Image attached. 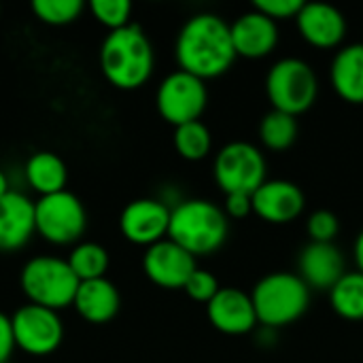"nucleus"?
<instances>
[{"label":"nucleus","instance_id":"14","mask_svg":"<svg viewBox=\"0 0 363 363\" xmlns=\"http://www.w3.org/2000/svg\"><path fill=\"white\" fill-rule=\"evenodd\" d=\"M253 213L274 225L291 223L304 211V194L291 181H266L253 196Z\"/></svg>","mask_w":363,"mask_h":363},{"label":"nucleus","instance_id":"8","mask_svg":"<svg viewBox=\"0 0 363 363\" xmlns=\"http://www.w3.org/2000/svg\"><path fill=\"white\" fill-rule=\"evenodd\" d=\"M215 181L221 191L253 196L266 183L264 153L251 143H230L215 157Z\"/></svg>","mask_w":363,"mask_h":363},{"label":"nucleus","instance_id":"36","mask_svg":"<svg viewBox=\"0 0 363 363\" xmlns=\"http://www.w3.org/2000/svg\"><path fill=\"white\" fill-rule=\"evenodd\" d=\"M362 45H363V43H362Z\"/></svg>","mask_w":363,"mask_h":363},{"label":"nucleus","instance_id":"23","mask_svg":"<svg viewBox=\"0 0 363 363\" xmlns=\"http://www.w3.org/2000/svg\"><path fill=\"white\" fill-rule=\"evenodd\" d=\"M68 266L74 272V277L83 281H96L104 279L108 270V253L98 242H79L68 255Z\"/></svg>","mask_w":363,"mask_h":363},{"label":"nucleus","instance_id":"32","mask_svg":"<svg viewBox=\"0 0 363 363\" xmlns=\"http://www.w3.org/2000/svg\"><path fill=\"white\" fill-rule=\"evenodd\" d=\"M13 351H15V336H13L11 317L0 313V363L11 362Z\"/></svg>","mask_w":363,"mask_h":363},{"label":"nucleus","instance_id":"21","mask_svg":"<svg viewBox=\"0 0 363 363\" xmlns=\"http://www.w3.org/2000/svg\"><path fill=\"white\" fill-rule=\"evenodd\" d=\"M23 174L28 185L40 194V198L64 191L68 183V168L64 160L51 151H38L30 155L23 166Z\"/></svg>","mask_w":363,"mask_h":363},{"label":"nucleus","instance_id":"7","mask_svg":"<svg viewBox=\"0 0 363 363\" xmlns=\"http://www.w3.org/2000/svg\"><path fill=\"white\" fill-rule=\"evenodd\" d=\"M36 234L55 247L79 245L87 230V213L83 202L68 189L43 196L34 202Z\"/></svg>","mask_w":363,"mask_h":363},{"label":"nucleus","instance_id":"6","mask_svg":"<svg viewBox=\"0 0 363 363\" xmlns=\"http://www.w3.org/2000/svg\"><path fill=\"white\" fill-rule=\"evenodd\" d=\"M266 94L272 111L298 117L315 104L319 81L308 62L300 57H283L268 70Z\"/></svg>","mask_w":363,"mask_h":363},{"label":"nucleus","instance_id":"31","mask_svg":"<svg viewBox=\"0 0 363 363\" xmlns=\"http://www.w3.org/2000/svg\"><path fill=\"white\" fill-rule=\"evenodd\" d=\"M225 215L232 219H242L253 213V200L249 194H228L225 196Z\"/></svg>","mask_w":363,"mask_h":363},{"label":"nucleus","instance_id":"20","mask_svg":"<svg viewBox=\"0 0 363 363\" xmlns=\"http://www.w3.org/2000/svg\"><path fill=\"white\" fill-rule=\"evenodd\" d=\"M334 91L349 104H363V45L342 47L330 68Z\"/></svg>","mask_w":363,"mask_h":363},{"label":"nucleus","instance_id":"19","mask_svg":"<svg viewBox=\"0 0 363 363\" xmlns=\"http://www.w3.org/2000/svg\"><path fill=\"white\" fill-rule=\"evenodd\" d=\"M119 291L106 277L96 281H83L72 302L77 315L91 325H104L113 321L119 313Z\"/></svg>","mask_w":363,"mask_h":363},{"label":"nucleus","instance_id":"24","mask_svg":"<svg viewBox=\"0 0 363 363\" xmlns=\"http://www.w3.org/2000/svg\"><path fill=\"white\" fill-rule=\"evenodd\" d=\"M259 138L270 151H285L298 138V117L281 111H270L259 123Z\"/></svg>","mask_w":363,"mask_h":363},{"label":"nucleus","instance_id":"10","mask_svg":"<svg viewBox=\"0 0 363 363\" xmlns=\"http://www.w3.org/2000/svg\"><path fill=\"white\" fill-rule=\"evenodd\" d=\"M15 347L28 355H51L64 340V325L55 311L23 304L11 315Z\"/></svg>","mask_w":363,"mask_h":363},{"label":"nucleus","instance_id":"15","mask_svg":"<svg viewBox=\"0 0 363 363\" xmlns=\"http://www.w3.org/2000/svg\"><path fill=\"white\" fill-rule=\"evenodd\" d=\"M296 23L302 38L317 49H334L345 40L347 34L345 15L325 2H304Z\"/></svg>","mask_w":363,"mask_h":363},{"label":"nucleus","instance_id":"13","mask_svg":"<svg viewBox=\"0 0 363 363\" xmlns=\"http://www.w3.org/2000/svg\"><path fill=\"white\" fill-rule=\"evenodd\" d=\"M206 315L211 325L228 336L249 334L259 323L251 296L236 287H221L206 304Z\"/></svg>","mask_w":363,"mask_h":363},{"label":"nucleus","instance_id":"11","mask_svg":"<svg viewBox=\"0 0 363 363\" xmlns=\"http://www.w3.org/2000/svg\"><path fill=\"white\" fill-rule=\"evenodd\" d=\"M170 206L164 200L140 198L130 202L119 217V230L123 238L132 245L153 247L168 238L170 228Z\"/></svg>","mask_w":363,"mask_h":363},{"label":"nucleus","instance_id":"4","mask_svg":"<svg viewBox=\"0 0 363 363\" xmlns=\"http://www.w3.org/2000/svg\"><path fill=\"white\" fill-rule=\"evenodd\" d=\"M257 321L268 330L296 323L311 304V289L294 272H272L264 277L251 294Z\"/></svg>","mask_w":363,"mask_h":363},{"label":"nucleus","instance_id":"29","mask_svg":"<svg viewBox=\"0 0 363 363\" xmlns=\"http://www.w3.org/2000/svg\"><path fill=\"white\" fill-rule=\"evenodd\" d=\"M185 294L191 298V300H196V302H202V304H208L217 294H219V283H217V279L211 274V272H206V270H196L191 277H189V281L185 283Z\"/></svg>","mask_w":363,"mask_h":363},{"label":"nucleus","instance_id":"27","mask_svg":"<svg viewBox=\"0 0 363 363\" xmlns=\"http://www.w3.org/2000/svg\"><path fill=\"white\" fill-rule=\"evenodd\" d=\"M89 11L96 17V21L106 26L111 32L130 26L132 4L128 0H91Z\"/></svg>","mask_w":363,"mask_h":363},{"label":"nucleus","instance_id":"22","mask_svg":"<svg viewBox=\"0 0 363 363\" xmlns=\"http://www.w3.org/2000/svg\"><path fill=\"white\" fill-rule=\"evenodd\" d=\"M330 302L336 315L347 321H363V274L347 272L332 289Z\"/></svg>","mask_w":363,"mask_h":363},{"label":"nucleus","instance_id":"34","mask_svg":"<svg viewBox=\"0 0 363 363\" xmlns=\"http://www.w3.org/2000/svg\"><path fill=\"white\" fill-rule=\"evenodd\" d=\"M9 191H11V187H9V179H6L4 170H0V198H2V196H6Z\"/></svg>","mask_w":363,"mask_h":363},{"label":"nucleus","instance_id":"26","mask_svg":"<svg viewBox=\"0 0 363 363\" xmlns=\"http://www.w3.org/2000/svg\"><path fill=\"white\" fill-rule=\"evenodd\" d=\"M32 11L43 23L66 26L81 15L83 2L81 0H34Z\"/></svg>","mask_w":363,"mask_h":363},{"label":"nucleus","instance_id":"28","mask_svg":"<svg viewBox=\"0 0 363 363\" xmlns=\"http://www.w3.org/2000/svg\"><path fill=\"white\" fill-rule=\"evenodd\" d=\"M338 230H340L338 217L330 211H317L306 221V232L311 236V242H334Z\"/></svg>","mask_w":363,"mask_h":363},{"label":"nucleus","instance_id":"5","mask_svg":"<svg viewBox=\"0 0 363 363\" xmlns=\"http://www.w3.org/2000/svg\"><path fill=\"white\" fill-rule=\"evenodd\" d=\"M19 285L30 304L57 313L66 306H72L81 281L74 277L66 259L36 255L21 268Z\"/></svg>","mask_w":363,"mask_h":363},{"label":"nucleus","instance_id":"16","mask_svg":"<svg viewBox=\"0 0 363 363\" xmlns=\"http://www.w3.org/2000/svg\"><path fill=\"white\" fill-rule=\"evenodd\" d=\"M230 32L236 57L259 60L270 55L279 45V23L255 9L242 13L230 26Z\"/></svg>","mask_w":363,"mask_h":363},{"label":"nucleus","instance_id":"1","mask_svg":"<svg viewBox=\"0 0 363 363\" xmlns=\"http://www.w3.org/2000/svg\"><path fill=\"white\" fill-rule=\"evenodd\" d=\"M174 55L179 70L202 81L225 74L236 60L230 23L215 13L189 17L177 36Z\"/></svg>","mask_w":363,"mask_h":363},{"label":"nucleus","instance_id":"17","mask_svg":"<svg viewBox=\"0 0 363 363\" xmlns=\"http://www.w3.org/2000/svg\"><path fill=\"white\" fill-rule=\"evenodd\" d=\"M300 279L308 289L330 291L345 274V257L334 242H308L300 253Z\"/></svg>","mask_w":363,"mask_h":363},{"label":"nucleus","instance_id":"35","mask_svg":"<svg viewBox=\"0 0 363 363\" xmlns=\"http://www.w3.org/2000/svg\"><path fill=\"white\" fill-rule=\"evenodd\" d=\"M9 363H11V362H9Z\"/></svg>","mask_w":363,"mask_h":363},{"label":"nucleus","instance_id":"18","mask_svg":"<svg viewBox=\"0 0 363 363\" xmlns=\"http://www.w3.org/2000/svg\"><path fill=\"white\" fill-rule=\"evenodd\" d=\"M36 234L34 202L21 191L0 198V251H19Z\"/></svg>","mask_w":363,"mask_h":363},{"label":"nucleus","instance_id":"30","mask_svg":"<svg viewBox=\"0 0 363 363\" xmlns=\"http://www.w3.org/2000/svg\"><path fill=\"white\" fill-rule=\"evenodd\" d=\"M302 4H304L302 0H255L253 9L264 13L272 21H283V19H296Z\"/></svg>","mask_w":363,"mask_h":363},{"label":"nucleus","instance_id":"12","mask_svg":"<svg viewBox=\"0 0 363 363\" xmlns=\"http://www.w3.org/2000/svg\"><path fill=\"white\" fill-rule=\"evenodd\" d=\"M143 270L147 279L162 289H183L198 268L191 253H187L170 238H164L145 251Z\"/></svg>","mask_w":363,"mask_h":363},{"label":"nucleus","instance_id":"9","mask_svg":"<svg viewBox=\"0 0 363 363\" xmlns=\"http://www.w3.org/2000/svg\"><path fill=\"white\" fill-rule=\"evenodd\" d=\"M155 102L162 119L179 128L200 121V115L208 102V91L202 79L185 70H174L160 83Z\"/></svg>","mask_w":363,"mask_h":363},{"label":"nucleus","instance_id":"25","mask_svg":"<svg viewBox=\"0 0 363 363\" xmlns=\"http://www.w3.org/2000/svg\"><path fill=\"white\" fill-rule=\"evenodd\" d=\"M213 136L202 121H191L174 128V149L183 160L200 162L211 153Z\"/></svg>","mask_w":363,"mask_h":363},{"label":"nucleus","instance_id":"2","mask_svg":"<svg viewBox=\"0 0 363 363\" xmlns=\"http://www.w3.org/2000/svg\"><path fill=\"white\" fill-rule=\"evenodd\" d=\"M100 68L117 89L143 87L153 74V47L143 28L130 23L108 32L100 47Z\"/></svg>","mask_w":363,"mask_h":363},{"label":"nucleus","instance_id":"33","mask_svg":"<svg viewBox=\"0 0 363 363\" xmlns=\"http://www.w3.org/2000/svg\"><path fill=\"white\" fill-rule=\"evenodd\" d=\"M353 255H355V262H357V270L363 274V230L359 232L357 240H355V247H353Z\"/></svg>","mask_w":363,"mask_h":363},{"label":"nucleus","instance_id":"3","mask_svg":"<svg viewBox=\"0 0 363 363\" xmlns=\"http://www.w3.org/2000/svg\"><path fill=\"white\" fill-rule=\"evenodd\" d=\"M228 234L230 221L225 211L208 200H183L170 211L168 238L194 257L219 251Z\"/></svg>","mask_w":363,"mask_h":363}]
</instances>
